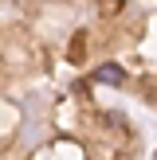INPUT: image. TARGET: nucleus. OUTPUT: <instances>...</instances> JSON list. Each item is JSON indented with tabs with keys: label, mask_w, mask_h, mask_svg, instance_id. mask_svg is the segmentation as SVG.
Returning a JSON list of instances; mask_svg holds the SVG:
<instances>
[{
	"label": "nucleus",
	"mask_w": 157,
	"mask_h": 160,
	"mask_svg": "<svg viewBox=\"0 0 157 160\" xmlns=\"http://www.w3.org/2000/svg\"><path fill=\"white\" fill-rule=\"evenodd\" d=\"M153 160H157V156H153Z\"/></svg>",
	"instance_id": "1"
}]
</instances>
